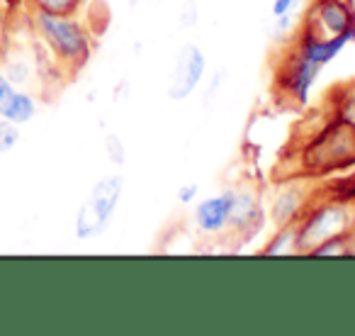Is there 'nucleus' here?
Instances as JSON below:
<instances>
[{"mask_svg": "<svg viewBox=\"0 0 355 336\" xmlns=\"http://www.w3.org/2000/svg\"><path fill=\"white\" fill-rule=\"evenodd\" d=\"M20 10L25 15L27 30L35 37V47L49 64L56 81L61 85L73 81L93 54V37L88 27L76 15H59L27 6H22Z\"/></svg>", "mask_w": 355, "mask_h": 336, "instance_id": "1", "label": "nucleus"}, {"mask_svg": "<svg viewBox=\"0 0 355 336\" xmlns=\"http://www.w3.org/2000/svg\"><path fill=\"white\" fill-rule=\"evenodd\" d=\"M355 163V124L340 119L338 115L319 127L302 149V161L297 176L302 178H321L336 174L340 168ZM295 176V178H297Z\"/></svg>", "mask_w": 355, "mask_h": 336, "instance_id": "2", "label": "nucleus"}, {"mask_svg": "<svg viewBox=\"0 0 355 336\" xmlns=\"http://www.w3.org/2000/svg\"><path fill=\"white\" fill-rule=\"evenodd\" d=\"M355 234V198L338 195H314L309 208L297 219V244L300 256H311L316 246L336 237Z\"/></svg>", "mask_w": 355, "mask_h": 336, "instance_id": "3", "label": "nucleus"}, {"mask_svg": "<svg viewBox=\"0 0 355 336\" xmlns=\"http://www.w3.org/2000/svg\"><path fill=\"white\" fill-rule=\"evenodd\" d=\"M124 193V178L119 174L105 176L90 188L88 198L78 208L76 215V237L88 242L95 239L110 227L114 212L119 208V200Z\"/></svg>", "mask_w": 355, "mask_h": 336, "instance_id": "4", "label": "nucleus"}, {"mask_svg": "<svg viewBox=\"0 0 355 336\" xmlns=\"http://www.w3.org/2000/svg\"><path fill=\"white\" fill-rule=\"evenodd\" d=\"M300 30L319 37L355 40V8L353 0H311L304 15H300Z\"/></svg>", "mask_w": 355, "mask_h": 336, "instance_id": "5", "label": "nucleus"}, {"mask_svg": "<svg viewBox=\"0 0 355 336\" xmlns=\"http://www.w3.org/2000/svg\"><path fill=\"white\" fill-rule=\"evenodd\" d=\"M280 188L270 200V219L275 222V227H285L292 224L304 215V210L309 208V203L314 200V195L319 193V180L316 178H290L280 180Z\"/></svg>", "mask_w": 355, "mask_h": 336, "instance_id": "6", "label": "nucleus"}, {"mask_svg": "<svg viewBox=\"0 0 355 336\" xmlns=\"http://www.w3.org/2000/svg\"><path fill=\"white\" fill-rule=\"evenodd\" d=\"M205 69H207V59L205 51L198 44H185L178 51L175 64L168 76V88L166 95L173 103H183L198 90L200 81L205 78Z\"/></svg>", "mask_w": 355, "mask_h": 336, "instance_id": "7", "label": "nucleus"}, {"mask_svg": "<svg viewBox=\"0 0 355 336\" xmlns=\"http://www.w3.org/2000/svg\"><path fill=\"white\" fill-rule=\"evenodd\" d=\"M234 198H236V185H227L217 195H209V198L200 200L193 212L195 229L207 239H227L229 222H232Z\"/></svg>", "mask_w": 355, "mask_h": 336, "instance_id": "8", "label": "nucleus"}, {"mask_svg": "<svg viewBox=\"0 0 355 336\" xmlns=\"http://www.w3.org/2000/svg\"><path fill=\"white\" fill-rule=\"evenodd\" d=\"M263 227V200L248 185H236V198H234L232 222H229L227 239L234 242H248L258 229Z\"/></svg>", "mask_w": 355, "mask_h": 336, "instance_id": "9", "label": "nucleus"}, {"mask_svg": "<svg viewBox=\"0 0 355 336\" xmlns=\"http://www.w3.org/2000/svg\"><path fill=\"white\" fill-rule=\"evenodd\" d=\"M37 115V100L20 90L3 71H0V119L12 124H25Z\"/></svg>", "mask_w": 355, "mask_h": 336, "instance_id": "10", "label": "nucleus"}, {"mask_svg": "<svg viewBox=\"0 0 355 336\" xmlns=\"http://www.w3.org/2000/svg\"><path fill=\"white\" fill-rule=\"evenodd\" d=\"M263 256H300V244H297V222L277 227L275 237L261 249Z\"/></svg>", "mask_w": 355, "mask_h": 336, "instance_id": "11", "label": "nucleus"}, {"mask_svg": "<svg viewBox=\"0 0 355 336\" xmlns=\"http://www.w3.org/2000/svg\"><path fill=\"white\" fill-rule=\"evenodd\" d=\"M85 0H22V6L37 8V10L59 12V15H78Z\"/></svg>", "mask_w": 355, "mask_h": 336, "instance_id": "12", "label": "nucleus"}, {"mask_svg": "<svg viewBox=\"0 0 355 336\" xmlns=\"http://www.w3.org/2000/svg\"><path fill=\"white\" fill-rule=\"evenodd\" d=\"M355 253V234L348 237H336L324 242L311 251V256H353Z\"/></svg>", "mask_w": 355, "mask_h": 336, "instance_id": "13", "label": "nucleus"}, {"mask_svg": "<svg viewBox=\"0 0 355 336\" xmlns=\"http://www.w3.org/2000/svg\"><path fill=\"white\" fill-rule=\"evenodd\" d=\"M17 139H20L17 124L8 122V119H0V151H10L17 144Z\"/></svg>", "mask_w": 355, "mask_h": 336, "instance_id": "14", "label": "nucleus"}, {"mask_svg": "<svg viewBox=\"0 0 355 336\" xmlns=\"http://www.w3.org/2000/svg\"><path fill=\"white\" fill-rule=\"evenodd\" d=\"M297 3L300 0H272V17H287V15H297Z\"/></svg>", "mask_w": 355, "mask_h": 336, "instance_id": "15", "label": "nucleus"}, {"mask_svg": "<svg viewBox=\"0 0 355 336\" xmlns=\"http://www.w3.org/2000/svg\"><path fill=\"white\" fill-rule=\"evenodd\" d=\"M198 193H200L198 183H183L180 190H178V200L180 203H193V200H198Z\"/></svg>", "mask_w": 355, "mask_h": 336, "instance_id": "16", "label": "nucleus"}, {"mask_svg": "<svg viewBox=\"0 0 355 336\" xmlns=\"http://www.w3.org/2000/svg\"><path fill=\"white\" fill-rule=\"evenodd\" d=\"M3 3H6V8L10 10V15H15V12L22 8V0H3Z\"/></svg>", "mask_w": 355, "mask_h": 336, "instance_id": "17", "label": "nucleus"}]
</instances>
